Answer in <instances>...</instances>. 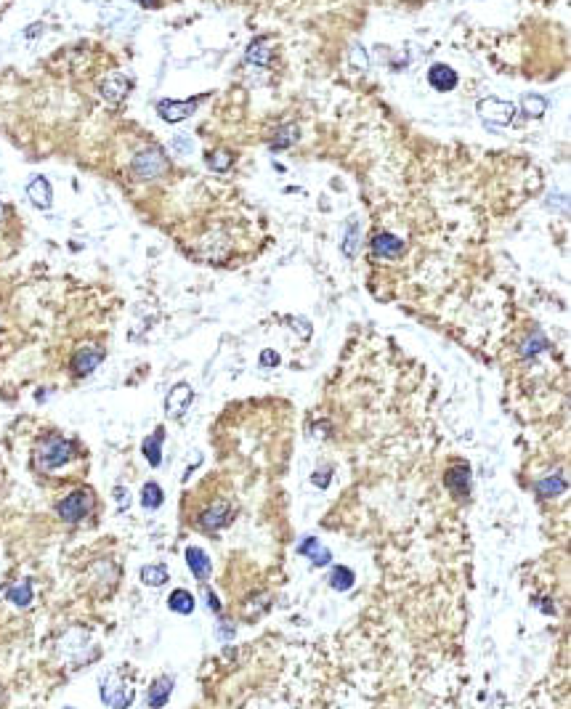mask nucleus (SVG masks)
Returning <instances> with one entry per match:
<instances>
[{
    "mask_svg": "<svg viewBox=\"0 0 571 709\" xmlns=\"http://www.w3.org/2000/svg\"><path fill=\"white\" fill-rule=\"evenodd\" d=\"M191 401H194V391H191L189 382H175L165 396V412L171 417H184Z\"/></svg>",
    "mask_w": 571,
    "mask_h": 709,
    "instance_id": "obj_6",
    "label": "nucleus"
},
{
    "mask_svg": "<svg viewBox=\"0 0 571 709\" xmlns=\"http://www.w3.org/2000/svg\"><path fill=\"white\" fill-rule=\"evenodd\" d=\"M231 521V513H229V505L226 502H215L213 507H208L202 516H200V526L208 529V532H215Z\"/></svg>",
    "mask_w": 571,
    "mask_h": 709,
    "instance_id": "obj_13",
    "label": "nucleus"
},
{
    "mask_svg": "<svg viewBox=\"0 0 571 709\" xmlns=\"http://www.w3.org/2000/svg\"><path fill=\"white\" fill-rule=\"evenodd\" d=\"M171 146H173L178 155H189L191 149H194V144H191L186 136H175V139L171 141Z\"/></svg>",
    "mask_w": 571,
    "mask_h": 709,
    "instance_id": "obj_31",
    "label": "nucleus"
},
{
    "mask_svg": "<svg viewBox=\"0 0 571 709\" xmlns=\"http://www.w3.org/2000/svg\"><path fill=\"white\" fill-rule=\"evenodd\" d=\"M115 500H117V507H120V510H128L130 500H128V489H125V486H117V489H115Z\"/></svg>",
    "mask_w": 571,
    "mask_h": 709,
    "instance_id": "obj_34",
    "label": "nucleus"
},
{
    "mask_svg": "<svg viewBox=\"0 0 571 709\" xmlns=\"http://www.w3.org/2000/svg\"><path fill=\"white\" fill-rule=\"evenodd\" d=\"M428 83L436 90H452L457 86V72L452 70L449 64H433L428 70Z\"/></svg>",
    "mask_w": 571,
    "mask_h": 709,
    "instance_id": "obj_15",
    "label": "nucleus"
},
{
    "mask_svg": "<svg viewBox=\"0 0 571 709\" xmlns=\"http://www.w3.org/2000/svg\"><path fill=\"white\" fill-rule=\"evenodd\" d=\"M244 59H247L250 67H263V64H269V48L255 40V43L247 48V56H244Z\"/></svg>",
    "mask_w": 571,
    "mask_h": 709,
    "instance_id": "obj_27",
    "label": "nucleus"
},
{
    "mask_svg": "<svg viewBox=\"0 0 571 709\" xmlns=\"http://www.w3.org/2000/svg\"><path fill=\"white\" fill-rule=\"evenodd\" d=\"M478 115L486 125H510L516 117V106L510 101H500V99H484L478 104Z\"/></svg>",
    "mask_w": 571,
    "mask_h": 709,
    "instance_id": "obj_5",
    "label": "nucleus"
},
{
    "mask_svg": "<svg viewBox=\"0 0 571 709\" xmlns=\"http://www.w3.org/2000/svg\"><path fill=\"white\" fill-rule=\"evenodd\" d=\"M0 215H3V208H0Z\"/></svg>",
    "mask_w": 571,
    "mask_h": 709,
    "instance_id": "obj_38",
    "label": "nucleus"
},
{
    "mask_svg": "<svg viewBox=\"0 0 571 709\" xmlns=\"http://www.w3.org/2000/svg\"><path fill=\"white\" fill-rule=\"evenodd\" d=\"M351 64L359 67V70L367 67V51H364L362 46H354V48H351Z\"/></svg>",
    "mask_w": 571,
    "mask_h": 709,
    "instance_id": "obj_32",
    "label": "nucleus"
},
{
    "mask_svg": "<svg viewBox=\"0 0 571 709\" xmlns=\"http://www.w3.org/2000/svg\"><path fill=\"white\" fill-rule=\"evenodd\" d=\"M545 346H548V343H545L542 332H536L534 338H529V343L523 346V356H532V353H539V351H542Z\"/></svg>",
    "mask_w": 571,
    "mask_h": 709,
    "instance_id": "obj_30",
    "label": "nucleus"
},
{
    "mask_svg": "<svg viewBox=\"0 0 571 709\" xmlns=\"http://www.w3.org/2000/svg\"><path fill=\"white\" fill-rule=\"evenodd\" d=\"M372 250L378 255H385V258H398L404 253V242L398 237H394V234H378L372 240Z\"/></svg>",
    "mask_w": 571,
    "mask_h": 709,
    "instance_id": "obj_18",
    "label": "nucleus"
},
{
    "mask_svg": "<svg viewBox=\"0 0 571 709\" xmlns=\"http://www.w3.org/2000/svg\"><path fill=\"white\" fill-rule=\"evenodd\" d=\"M171 693H173V677L162 674V677H157L155 683H152L146 701H149V707H165L168 699H171Z\"/></svg>",
    "mask_w": 571,
    "mask_h": 709,
    "instance_id": "obj_16",
    "label": "nucleus"
},
{
    "mask_svg": "<svg viewBox=\"0 0 571 709\" xmlns=\"http://www.w3.org/2000/svg\"><path fill=\"white\" fill-rule=\"evenodd\" d=\"M101 362H104V348L83 346L75 356H72V372H75V375H80V378H86V375H90V372H93Z\"/></svg>",
    "mask_w": 571,
    "mask_h": 709,
    "instance_id": "obj_7",
    "label": "nucleus"
},
{
    "mask_svg": "<svg viewBox=\"0 0 571 709\" xmlns=\"http://www.w3.org/2000/svg\"><path fill=\"white\" fill-rule=\"evenodd\" d=\"M356 250H359V221H356V218H351L346 237H343V253H346L348 258H354V255H356Z\"/></svg>",
    "mask_w": 571,
    "mask_h": 709,
    "instance_id": "obj_25",
    "label": "nucleus"
},
{
    "mask_svg": "<svg viewBox=\"0 0 571 709\" xmlns=\"http://www.w3.org/2000/svg\"><path fill=\"white\" fill-rule=\"evenodd\" d=\"M197 104H200V99H186V101H173V99H162L159 104H157V112H159V117L168 122H181L186 120L189 115L197 112Z\"/></svg>",
    "mask_w": 571,
    "mask_h": 709,
    "instance_id": "obj_8",
    "label": "nucleus"
},
{
    "mask_svg": "<svg viewBox=\"0 0 571 709\" xmlns=\"http://www.w3.org/2000/svg\"><path fill=\"white\" fill-rule=\"evenodd\" d=\"M168 605H171V611H175V614H191L194 611V595H191L189 590H184V587H178V590H173L171 592V598H168Z\"/></svg>",
    "mask_w": 571,
    "mask_h": 709,
    "instance_id": "obj_19",
    "label": "nucleus"
},
{
    "mask_svg": "<svg viewBox=\"0 0 571 709\" xmlns=\"http://www.w3.org/2000/svg\"><path fill=\"white\" fill-rule=\"evenodd\" d=\"M141 505L146 510H157L162 505V489H159V484H155V481L144 484V489H141Z\"/></svg>",
    "mask_w": 571,
    "mask_h": 709,
    "instance_id": "obj_24",
    "label": "nucleus"
},
{
    "mask_svg": "<svg viewBox=\"0 0 571 709\" xmlns=\"http://www.w3.org/2000/svg\"><path fill=\"white\" fill-rule=\"evenodd\" d=\"M534 489L539 492V497L550 500L555 494H563V492H566V481H563L561 476H550V478H545V481H536Z\"/></svg>",
    "mask_w": 571,
    "mask_h": 709,
    "instance_id": "obj_22",
    "label": "nucleus"
},
{
    "mask_svg": "<svg viewBox=\"0 0 571 709\" xmlns=\"http://www.w3.org/2000/svg\"><path fill=\"white\" fill-rule=\"evenodd\" d=\"M27 197H30V202L40 210H48L53 202V189L51 184L43 178V175H35L30 184H27Z\"/></svg>",
    "mask_w": 571,
    "mask_h": 709,
    "instance_id": "obj_9",
    "label": "nucleus"
},
{
    "mask_svg": "<svg viewBox=\"0 0 571 709\" xmlns=\"http://www.w3.org/2000/svg\"><path fill=\"white\" fill-rule=\"evenodd\" d=\"M186 566L194 574V579H200V582H208L210 571H213L208 553L200 547H186Z\"/></svg>",
    "mask_w": 571,
    "mask_h": 709,
    "instance_id": "obj_12",
    "label": "nucleus"
},
{
    "mask_svg": "<svg viewBox=\"0 0 571 709\" xmlns=\"http://www.w3.org/2000/svg\"><path fill=\"white\" fill-rule=\"evenodd\" d=\"M139 3H144V6H149V3H152V0H139Z\"/></svg>",
    "mask_w": 571,
    "mask_h": 709,
    "instance_id": "obj_37",
    "label": "nucleus"
},
{
    "mask_svg": "<svg viewBox=\"0 0 571 709\" xmlns=\"http://www.w3.org/2000/svg\"><path fill=\"white\" fill-rule=\"evenodd\" d=\"M6 598H8L14 605H21V608L32 603V585H30V579H24V582L14 585V587L6 592Z\"/></svg>",
    "mask_w": 571,
    "mask_h": 709,
    "instance_id": "obj_23",
    "label": "nucleus"
},
{
    "mask_svg": "<svg viewBox=\"0 0 571 709\" xmlns=\"http://www.w3.org/2000/svg\"><path fill=\"white\" fill-rule=\"evenodd\" d=\"M521 106H523V115H529V117H542V115H545V109H548V101H545L542 96H532V93H526V96H523V101H521Z\"/></svg>",
    "mask_w": 571,
    "mask_h": 709,
    "instance_id": "obj_26",
    "label": "nucleus"
},
{
    "mask_svg": "<svg viewBox=\"0 0 571 709\" xmlns=\"http://www.w3.org/2000/svg\"><path fill=\"white\" fill-rule=\"evenodd\" d=\"M37 465L43 470H56V467L67 465L72 457H75V444L61 438V436H48L40 441L37 447Z\"/></svg>",
    "mask_w": 571,
    "mask_h": 709,
    "instance_id": "obj_1",
    "label": "nucleus"
},
{
    "mask_svg": "<svg viewBox=\"0 0 571 709\" xmlns=\"http://www.w3.org/2000/svg\"><path fill=\"white\" fill-rule=\"evenodd\" d=\"M295 133H298V130H295V125H287V128L282 130V136H279V139L274 141L271 146H274V149H284V146H290V144H293V141L298 139Z\"/></svg>",
    "mask_w": 571,
    "mask_h": 709,
    "instance_id": "obj_29",
    "label": "nucleus"
},
{
    "mask_svg": "<svg viewBox=\"0 0 571 709\" xmlns=\"http://www.w3.org/2000/svg\"><path fill=\"white\" fill-rule=\"evenodd\" d=\"M162 441H165V431L162 428H157L149 438H144V444H141V449H144V457H146V463L152 467H159L162 463Z\"/></svg>",
    "mask_w": 571,
    "mask_h": 709,
    "instance_id": "obj_17",
    "label": "nucleus"
},
{
    "mask_svg": "<svg viewBox=\"0 0 571 709\" xmlns=\"http://www.w3.org/2000/svg\"><path fill=\"white\" fill-rule=\"evenodd\" d=\"M128 90H130V80L122 77V75H109L101 83V96L109 104H120L122 99L128 96Z\"/></svg>",
    "mask_w": 571,
    "mask_h": 709,
    "instance_id": "obj_10",
    "label": "nucleus"
},
{
    "mask_svg": "<svg viewBox=\"0 0 571 709\" xmlns=\"http://www.w3.org/2000/svg\"><path fill=\"white\" fill-rule=\"evenodd\" d=\"M354 582H356V576H354V571L346 569V566H335L332 574H329V587L338 590V592L351 590L354 587Z\"/></svg>",
    "mask_w": 571,
    "mask_h": 709,
    "instance_id": "obj_20",
    "label": "nucleus"
},
{
    "mask_svg": "<svg viewBox=\"0 0 571 709\" xmlns=\"http://www.w3.org/2000/svg\"><path fill=\"white\" fill-rule=\"evenodd\" d=\"M298 553L306 555V558H311L313 566H327L329 561H332V553H329L327 547H322V545H319V539H316V536H306V539L298 545Z\"/></svg>",
    "mask_w": 571,
    "mask_h": 709,
    "instance_id": "obj_14",
    "label": "nucleus"
},
{
    "mask_svg": "<svg viewBox=\"0 0 571 709\" xmlns=\"http://www.w3.org/2000/svg\"><path fill=\"white\" fill-rule=\"evenodd\" d=\"M277 364H279V353H277V351L266 348V351L260 353V367H266V369H269V367H277Z\"/></svg>",
    "mask_w": 571,
    "mask_h": 709,
    "instance_id": "obj_33",
    "label": "nucleus"
},
{
    "mask_svg": "<svg viewBox=\"0 0 571 709\" xmlns=\"http://www.w3.org/2000/svg\"><path fill=\"white\" fill-rule=\"evenodd\" d=\"M168 171V159L159 149H144L139 155L133 157V173L139 178H157Z\"/></svg>",
    "mask_w": 571,
    "mask_h": 709,
    "instance_id": "obj_4",
    "label": "nucleus"
},
{
    "mask_svg": "<svg viewBox=\"0 0 571 709\" xmlns=\"http://www.w3.org/2000/svg\"><path fill=\"white\" fill-rule=\"evenodd\" d=\"M231 155L229 152H215V155H210L208 157V165L213 168V171H229L231 168Z\"/></svg>",
    "mask_w": 571,
    "mask_h": 709,
    "instance_id": "obj_28",
    "label": "nucleus"
},
{
    "mask_svg": "<svg viewBox=\"0 0 571 709\" xmlns=\"http://www.w3.org/2000/svg\"><path fill=\"white\" fill-rule=\"evenodd\" d=\"M141 582H144L146 587H162V585L168 582V569L159 566V563L144 566V569H141Z\"/></svg>",
    "mask_w": 571,
    "mask_h": 709,
    "instance_id": "obj_21",
    "label": "nucleus"
},
{
    "mask_svg": "<svg viewBox=\"0 0 571 709\" xmlns=\"http://www.w3.org/2000/svg\"><path fill=\"white\" fill-rule=\"evenodd\" d=\"M205 598H208L210 611H221V603H218V598L213 595V590H205Z\"/></svg>",
    "mask_w": 571,
    "mask_h": 709,
    "instance_id": "obj_36",
    "label": "nucleus"
},
{
    "mask_svg": "<svg viewBox=\"0 0 571 709\" xmlns=\"http://www.w3.org/2000/svg\"><path fill=\"white\" fill-rule=\"evenodd\" d=\"M133 699H136V691L125 680H120L117 674H104L101 677V701L104 704L115 709H125L133 704Z\"/></svg>",
    "mask_w": 571,
    "mask_h": 709,
    "instance_id": "obj_3",
    "label": "nucleus"
},
{
    "mask_svg": "<svg viewBox=\"0 0 571 709\" xmlns=\"http://www.w3.org/2000/svg\"><path fill=\"white\" fill-rule=\"evenodd\" d=\"M311 481H313V486H322V489H327V486H329V470H325V473H322V470H316Z\"/></svg>",
    "mask_w": 571,
    "mask_h": 709,
    "instance_id": "obj_35",
    "label": "nucleus"
},
{
    "mask_svg": "<svg viewBox=\"0 0 571 709\" xmlns=\"http://www.w3.org/2000/svg\"><path fill=\"white\" fill-rule=\"evenodd\" d=\"M90 510H93V494L88 489H77L56 505V513L64 523H80Z\"/></svg>",
    "mask_w": 571,
    "mask_h": 709,
    "instance_id": "obj_2",
    "label": "nucleus"
},
{
    "mask_svg": "<svg viewBox=\"0 0 571 709\" xmlns=\"http://www.w3.org/2000/svg\"><path fill=\"white\" fill-rule=\"evenodd\" d=\"M447 486L457 497H467V489H470V465L465 463H457L447 470Z\"/></svg>",
    "mask_w": 571,
    "mask_h": 709,
    "instance_id": "obj_11",
    "label": "nucleus"
}]
</instances>
